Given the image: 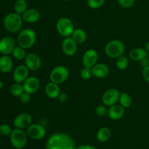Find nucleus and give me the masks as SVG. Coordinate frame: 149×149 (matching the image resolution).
Wrapping results in <instances>:
<instances>
[{
  "label": "nucleus",
  "mask_w": 149,
  "mask_h": 149,
  "mask_svg": "<svg viewBox=\"0 0 149 149\" xmlns=\"http://www.w3.org/2000/svg\"><path fill=\"white\" fill-rule=\"evenodd\" d=\"M46 149H76L75 142L65 132H55L48 138Z\"/></svg>",
  "instance_id": "nucleus-1"
},
{
  "label": "nucleus",
  "mask_w": 149,
  "mask_h": 149,
  "mask_svg": "<svg viewBox=\"0 0 149 149\" xmlns=\"http://www.w3.org/2000/svg\"><path fill=\"white\" fill-rule=\"evenodd\" d=\"M23 17L16 13H10L4 17L3 20L4 27L10 33H17L23 26Z\"/></svg>",
  "instance_id": "nucleus-2"
},
{
  "label": "nucleus",
  "mask_w": 149,
  "mask_h": 149,
  "mask_svg": "<svg viewBox=\"0 0 149 149\" xmlns=\"http://www.w3.org/2000/svg\"><path fill=\"white\" fill-rule=\"evenodd\" d=\"M36 41V34L33 30L31 29H25L22 30L17 36V44L24 49H29L34 45Z\"/></svg>",
  "instance_id": "nucleus-3"
},
{
  "label": "nucleus",
  "mask_w": 149,
  "mask_h": 149,
  "mask_svg": "<svg viewBox=\"0 0 149 149\" xmlns=\"http://www.w3.org/2000/svg\"><path fill=\"white\" fill-rule=\"evenodd\" d=\"M125 51V46L123 42L118 39L110 41L105 47L106 55L111 58H118L123 55Z\"/></svg>",
  "instance_id": "nucleus-4"
},
{
  "label": "nucleus",
  "mask_w": 149,
  "mask_h": 149,
  "mask_svg": "<svg viewBox=\"0 0 149 149\" xmlns=\"http://www.w3.org/2000/svg\"><path fill=\"white\" fill-rule=\"evenodd\" d=\"M10 137V143H11L12 146L16 149L23 148L27 143V133H26L21 129L15 128L12 131Z\"/></svg>",
  "instance_id": "nucleus-5"
},
{
  "label": "nucleus",
  "mask_w": 149,
  "mask_h": 149,
  "mask_svg": "<svg viewBox=\"0 0 149 149\" xmlns=\"http://www.w3.org/2000/svg\"><path fill=\"white\" fill-rule=\"evenodd\" d=\"M69 77V71L63 65H58L51 71L49 74L50 81L60 84L65 82Z\"/></svg>",
  "instance_id": "nucleus-6"
},
{
  "label": "nucleus",
  "mask_w": 149,
  "mask_h": 149,
  "mask_svg": "<svg viewBox=\"0 0 149 149\" xmlns=\"http://www.w3.org/2000/svg\"><path fill=\"white\" fill-rule=\"evenodd\" d=\"M56 29L61 36L63 37H69L74 31L73 22L68 17H61L56 23Z\"/></svg>",
  "instance_id": "nucleus-7"
},
{
  "label": "nucleus",
  "mask_w": 149,
  "mask_h": 149,
  "mask_svg": "<svg viewBox=\"0 0 149 149\" xmlns=\"http://www.w3.org/2000/svg\"><path fill=\"white\" fill-rule=\"evenodd\" d=\"M27 135L32 140H41L46 135V128L39 124H33L27 127Z\"/></svg>",
  "instance_id": "nucleus-8"
},
{
  "label": "nucleus",
  "mask_w": 149,
  "mask_h": 149,
  "mask_svg": "<svg viewBox=\"0 0 149 149\" xmlns=\"http://www.w3.org/2000/svg\"><path fill=\"white\" fill-rule=\"evenodd\" d=\"M120 93L116 88H110L106 90L102 97V102L106 106H111L119 101Z\"/></svg>",
  "instance_id": "nucleus-9"
},
{
  "label": "nucleus",
  "mask_w": 149,
  "mask_h": 149,
  "mask_svg": "<svg viewBox=\"0 0 149 149\" xmlns=\"http://www.w3.org/2000/svg\"><path fill=\"white\" fill-rule=\"evenodd\" d=\"M98 53L94 49H89L82 56V63L84 67L92 68L98 61Z\"/></svg>",
  "instance_id": "nucleus-10"
},
{
  "label": "nucleus",
  "mask_w": 149,
  "mask_h": 149,
  "mask_svg": "<svg viewBox=\"0 0 149 149\" xmlns=\"http://www.w3.org/2000/svg\"><path fill=\"white\" fill-rule=\"evenodd\" d=\"M78 44L72 39V37H66L63 39L61 45L62 51L67 56H73L75 55L78 49Z\"/></svg>",
  "instance_id": "nucleus-11"
},
{
  "label": "nucleus",
  "mask_w": 149,
  "mask_h": 149,
  "mask_svg": "<svg viewBox=\"0 0 149 149\" xmlns=\"http://www.w3.org/2000/svg\"><path fill=\"white\" fill-rule=\"evenodd\" d=\"M25 65L30 71H36L41 68L42 61L38 55L35 53H29L24 59Z\"/></svg>",
  "instance_id": "nucleus-12"
},
{
  "label": "nucleus",
  "mask_w": 149,
  "mask_h": 149,
  "mask_svg": "<svg viewBox=\"0 0 149 149\" xmlns=\"http://www.w3.org/2000/svg\"><path fill=\"white\" fill-rule=\"evenodd\" d=\"M32 116L28 113H22L17 115L13 120V125L17 129H25L31 125Z\"/></svg>",
  "instance_id": "nucleus-13"
},
{
  "label": "nucleus",
  "mask_w": 149,
  "mask_h": 149,
  "mask_svg": "<svg viewBox=\"0 0 149 149\" xmlns=\"http://www.w3.org/2000/svg\"><path fill=\"white\" fill-rule=\"evenodd\" d=\"M15 47V42L10 36H5L0 39V53L3 55L12 54Z\"/></svg>",
  "instance_id": "nucleus-14"
},
{
  "label": "nucleus",
  "mask_w": 149,
  "mask_h": 149,
  "mask_svg": "<svg viewBox=\"0 0 149 149\" xmlns=\"http://www.w3.org/2000/svg\"><path fill=\"white\" fill-rule=\"evenodd\" d=\"M23 86L24 92L31 95L36 93L39 90L40 87V81L37 77H29L23 83Z\"/></svg>",
  "instance_id": "nucleus-15"
},
{
  "label": "nucleus",
  "mask_w": 149,
  "mask_h": 149,
  "mask_svg": "<svg viewBox=\"0 0 149 149\" xmlns=\"http://www.w3.org/2000/svg\"><path fill=\"white\" fill-rule=\"evenodd\" d=\"M29 71L26 65H20L16 67L13 72V79L15 82L23 83L29 77Z\"/></svg>",
  "instance_id": "nucleus-16"
},
{
  "label": "nucleus",
  "mask_w": 149,
  "mask_h": 149,
  "mask_svg": "<svg viewBox=\"0 0 149 149\" xmlns=\"http://www.w3.org/2000/svg\"><path fill=\"white\" fill-rule=\"evenodd\" d=\"M125 108L120 104H114L110 106L108 112V116L112 120H119L125 115Z\"/></svg>",
  "instance_id": "nucleus-17"
},
{
  "label": "nucleus",
  "mask_w": 149,
  "mask_h": 149,
  "mask_svg": "<svg viewBox=\"0 0 149 149\" xmlns=\"http://www.w3.org/2000/svg\"><path fill=\"white\" fill-rule=\"evenodd\" d=\"M93 77L98 79H103L109 74V68L104 63H96L92 68Z\"/></svg>",
  "instance_id": "nucleus-18"
},
{
  "label": "nucleus",
  "mask_w": 149,
  "mask_h": 149,
  "mask_svg": "<svg viewBox=\"0 0 149 149\" xmlns=\"http://www.w3.org/2000/svg\"><path fill=\"white\" fill-rule=\"evenodd\" d=\"M23 21L29 23H34L37 22L40 18V13L36 9H28L22 15Z\"/></svg>",
  "instance_id": "nucleus-19"
},
{
  "label": "nucleus",
  "mask_w": 149,
  "mask_h": 149,
  "mask_svg": "<svg viewBox=\"0 0 149 149\" xmlns=\"http://www.w3.org/2000/svg\"><path fill=\"white\" fill-rule=\"evenodd\" d=\"M45 93L49 98L55 99L58 98V95L61 93V90L58 84L50 81L47 84L45 87Z\"/></svg>",
  "instance_id": "nucleus-20"
},
{
  "label": "nucleus",
  "mask_w": 149,
  "mask_h": 149,
  "mask_svg": "<svg viewBox=\"0 0 149 149\" xmlns=\"http://www.w3.org/2000/svg\"><path fill=\"white\" fill-rule=\"evenodd\" d=\"M13 60L8 55H2L0 58V71L4 74L10 72L13 69Z\"/></svg>",
  "instance_id": "nucleus-21"
},
{
  "label": "nucleus",
  "mask_w": 149,
  "mask_h": 149,
  "mask_svg": "<svg viewBox=\"0 0 149 149\" xmlns=\"http://www.w3.org/2000/svg\"><path fill=\"white\" fill-rule=\"evenodd\" d=\"M147 56H148V52L145 48H135L130 52V58L133 61H141Z\"/></svg>",
  "instance_id": "nucleus-22"
},
{
  "label": "nucleus",
  "mask_w": 149,
  "mask_h": 149,
  "mask_svg": "<svg viewBox=\"0 0 149 149\" xmlns=\"http://www.w3.org/2000/svg\"><path fill=\"white\" fill-rule=\"evenodd\" d=\"M111 135V130L107 127H103L98 130L97 134H96V138H97V141L100 142L105 143L110 139Z\"/></svg>",
  "instance_id": "nucleus-23"
},
{
  "label": "nucleus",
  "mask_w": 149,
  "mask_h": 149,
  "mask_svg": "<svg viewBox=\"0 0 149 149\" xmlns=\"http://www.w3.org/2000/svg\"><path fill=\"white\" fill-rule=\"evenodd\" d=\"M71 37L78 45H81V44H83L86 42L87 36L86 32L82 29H75L72 35H71Z\"/></svg>",
  "instance_id": "nucleus-24"
},
{
  "label": "nucleus",
  "mask_w": 149,
  "mask_h": 149,
  "mask_svg": "<svg viewBox=\"0 0 149 149\" xmlns=\"http://www.w3.org/2000/svg\"><path fill=\"white\" fill-rule=\"evenodd\" d=\"M27 7L28 4L26 0H17L14 5L15 13L21 15L28 10Z\"/></svg>",
  "instance_id": "nucleus-25"
},
{
  "label": "nucleus",
  "mask_w": 149,
  "mask_h": 149,
  "mask_svg": "<svg viewBox=\"0 0 149 149\" xmlns=\"http://www.w3.org/2000/svg\"><path fill=\"white\" fill-rule=\"evenodd\" d=\"M119 101V104H120L122 106H123L125 109L130 107L132 103V98H131V97L126 93H120Z\"/></svg>",
  "instance_id": "nucleus-26"
},
{
  "label": "nucleus",
  "mask_w": 149,
  "mask_h": 149,
  "mask_svg": "<svg viewBox=\"0 0 149 149\" xmlns=\"http://www.w3.org/2000/svg\"><path fill=\"white\" fill-rule=\"evenodd\" d=\"M12 55L14 57L15 59L17 60V61H22L24 60L26 56V51H25L24 48L21 47H15V49H13Z\"/></svg>",
  "instance_id": "nucleus-27"
},
{
  "label": "nucleus",
  "mask_w": 149,
  "mask_h": 149,
  "mask_svg": "<svg viewBox=\"0 0 149 149\" xmlns=\"http://www.w3.org/2000/svg\"><path fill=\"white\" fill-rule=\"evenodd\" d=\"M24 92L23 86L21 83L15 82L10 87V93L15 97H20V95Z\"/></svg>",
  "instance_id": "nucleus-28"
},
{
  "label": "nucleus",
  "mask_w": 149,
  "mask_h": 149,
  "mask_svg": "<svg viewBox=\"0 0 149 149\" xmlns=\"http://www.w3.org/2000/svg\"><path fill=\"white\" fill-rule=\"evenodd\" d=\"M128 65H129V61H128L127 58L124 55L119 57L118 58H116V68L119 70H125L127 68Z\"/></svg>",
  "instance_id": "nucleus-29"
},
{
  "label": "nucleus",
  "mask_w": 149,
  "mask_h": 149,
  "mask_svg": "<svg viewBox=\"0 0 149 149\" xmlns=\"http://www.w3.org/2000/svg\"><path fill=\"white\" fill-rule=\"evenodd\" d=\"M106 0H87V5L91 9H97L104 4Z\"/></svg>",
  "instance_id": "nucleus-30"
},
{
  "label": "nucleus",
  "mask_w": 149,
  "mask_h": 149,
  "mask_svg": "<svg viewBox=\"0 0 149 149\" xmlns=\"http://www.w3.org/2000/svg\"><path fill=\"white\" fill-rule=\"evenodd\" d=\"M80 76H81V79L84 80H89L93 76V73H92V68H87V67H84L81 70L80 72Z\"/></svg>",
  "instance_id": "nucleus-31"
},
{
  "label": "nucleus",
  "mask_w": 149,
  "mask_h": 149,
  "mask_svg": "<svg viewBox=\"0 0 149 149\" xmlns=\"http://www.w3.org/2000/svg\"><path fill=\"white\" fill-rule=\"evenodd\" d=\"M13 130L11 129V127L7 124H2L0 125V134L3 136H9L11 135V132Z\"/></svg>",
  "instance_id": "nucleus-32"
},
{
  "label": "nucleus",
  "mask_w": 149,
  "mask_h": 149,
  "mask_svg": "<svg viewBox=\"0 0 149 149\" xmlns=\"http://www.w3.org/2000/svg\"><path fill=\"white\" fill-rule=\"evenodd\" d=\"M108 112H109V109L106 108V106H98L96 107L95 109V113L99 116H105L108 115Z\"/></svg>",
  "instance_id": "nucleus-33"
},
{
  "label": "nucleus",
  "mask_w": 149,
  "mask_h": 149,
  "mask_svg": "<svg viewBox=\"0 0 149 149\" xmlns=\"http://www.w3.org/2000/svg\"><path fill=\"white\" fill-rule=\"evenodd\" d=\"M135 0H118L119 5L125 8H129L135 4Z\"/></svg>",
  "instance_id": "nucleus-34"
},
{
  "label": "nucleus",
  "mask_w": 149,
  "mask_h": 149,
  "mask_svg": "<svg viewBox=\"0 0 149 149\" xmlns=\"http://www.w3.org/2000/svg\"><path fill=\"white\" fill-rule=\"evenodd\" d=\"M19 98H20V100L23 103H29L31 100V94L26 93V92H23V93L20 95Z\"/></svg>",
  "instance_id": "nucleus-35"
},
{
  "label": "nucleus",
  "mask_w": 149,
  "mask_h": 149,
  "mask_svg": "<svg viewBox=\"0 0 149 149\" xmlns=\"http://www.w3.org/2000/svg\"><path fill=\"white\" fill-rule=\"evenodd\" d=\"M142 75L144 79L149 83V66L143 68L142 71Z\"/></svg>",
  "instance_id": "nucleus-36"
},
{
  "label": "nucleus",
  "mask_w": 149,
  "mask_h": 149,
  "mask_svg": "<svg viewBox=\"0 0 149 149\" xmlns=\"http://www.w3.org/2000/svg\"><path fill=\"white\" fill-rule=\"evenodd\" d=\"M58 99L59 100V101L61 103H65L67 101V100H68V95H67L66 93H61L59 94V95H58Z\"/></svg>",
  "instance_id": "nucleus-37"
},
{
  "label": "nucleus",
  "mask_w": 149,
  "mask_h": 149,
  "mask_svg": "<svg viewBox=\"0 0 149 149\" xmlns=\"http://www.w3.org/2000/svg\"><path fill=\"white\" fill-rule=\"evenodd\" d=\"M140 63H141V65L143 68H146V67L149 66V57L148 58L146 57V58L141 60V61H140Z\"/></svg>",
  "instance_id": "nucleus-38"
},
{
  "label": "nucleus",
  "mask_w": 149,
  "mask_h": 149,
  "mask_svg": "<svg viewBox=\"0 0 149 149\" xmlns=\"http://www.w3.org/2000/svg\"><path fill=\"white\" fill-rule=\"evenodd\" d=\"M76 149H97L95 146H93L91 145H81L79 147L76 148Z\"/></svg>",
  "instance_id": "nucleus-39"
},
{
  "label": "nucleus",
  "mask_w": 149,
  "mask_h": 149,
  "mask_svg": "<svg viewBox=\"0 0 149 149\" xmlns=\"http://www.w3.org/2000/svg\"><path fill=\"white\" fill-rule=\"evenodd\" d=\"M145 49H146L147 52H148V51H149V42H146V45H145Z\"/></svg>",
  "instance_id": "nucleus-40"
},
{
  "label": "nucleus",
  "mask_w": 149,
  "mask_h": 149,
  "mask_svg": "<svg viewBox=\"0 0 149 149\" xmlns=\"http://www.w3.org/2000/svg\"><path fill=\"white\" fill-rule=\"evenodd\" d=\"M3 85H4V84H3L2 81H1V80H0V90H1V89L2 88V87H3Z\"/></svg>",
  "instance_id": "nucleus-41"
},
{
  "label": "nucleus",
  "mask_w": 149,
  "mask_h": 149,
  "mask_svg": "<svg viewBox=\"0 0 149 149\" xmlns=\"http://www.w3.org/2000/svg\"><path fill=\"white\" fill-rule=\"evenodd\" d=\"M64 1H69L70 0H64Z\"/></svg>",
  "instance_id": "nucleus-42"
},
{
  "label": "nucleus",
  "mask_w": 149,
  "mask_h": 149,
  "mask_svg": "<svg viewBox=\"0 0 149 149\" xmlns=\"http://www.w3.org/2000/svg\"><path fill=\"white\" fill-rule=\"evenodd\" d=\"M148 56L149 57V51H148Z\"/></svg>",
  "instance_id": "nucleus-43"
}]
</instances>
